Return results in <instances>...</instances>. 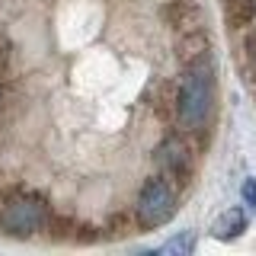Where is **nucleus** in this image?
Returning <instances> with one entry per match:
<instances>
[{
  "label": "nucleus",
  "mask_w": 256,
  "mask_h": 256,
  "mask_svg": "<svg viewBox=\"0 0 256 256\" xmlns=\"http://www.w3.org/2000/svg\"><path fill=\"white\" fill-rule=\"evenodd\" d=\"M157 166L166 180H176V182H189L192 176V148L186 144V138H166L164 144L157 148Z\"/></svg>",
  "instance_id": "20e7f679"
},
{
  "label": "nucleus",
  "mask_w": 256,
  "mask_h": 256,
  "mask_svg": "<svg viewBox=\"0 0 256 256\" xmlns=\"http://www.w3.org/2000/svg\"><path fill=\"white\" fill-rule=\"evenodd\" d=\"M176 125L186 134H205L214 116V64L208 54L189 61L173 93Z\"/></svg>",
  "instance_id": "f257e3e1"
},
{
  "label": "nucleus",
  "mask_w": 256,
  "mask_h": 256,
  "mask_svg": "<svg viewBox=\"0 0 256 256\" xmlns=\"http://www.w3.org/2000/svg\"><path fill=\"white\" fill-rule=\"evenodd\" d=\"M246 230V214H244V208H230V212H224L218 221H214V228H212V234L218 237V240H234L240 237Z\"/></svg>",
  "instance_id": "39448f33"
},
{
  "label": "nucleus",
  "mask_w": 256,
  "mask_h": 256,
  "mask_svg": "<svg viewBox=\"0 0 256 256\" xmlns=\"http://www.w3.org/2000/svg\"><path fill=\"white\" fill-rule=\"evenodd\" d=\"M224 16L234 29H246L256 20V0H224Z\"/></svg>",
  "instance_id": "423d86ee"
},
{
  "label": "nucleus",
  "mask_w": 256,
  "mask_h": 256,
  "mask_svg": "<svg viewBox=\"0 0 256 256\" xmlns=\"http://www.w3.org/2000/svg\"><path fill=\"white\" fill-rule=\"evenodd\" d=\"M0 112H4V86H0Z\"/></svg>",
  "instance_id": "9b49d317"
},
{
  "label": "nucleus",
  "mask_w": 256,
  "mask_h": 256,
  "mask_svg": "<svg viewBox=\"0 0 256 256\" xmlns=\"http://www.w3.org/2000/svg\"><path fill=\"white\" fill-rule=\"evenodd\" d=\"M0 61H6V42L0 38Z\"/></svg>",
  "instance_id": "9d476101"
},
{
  "label": "nucleus",
  "mask_w": 256,
  "mask_h": 256,
  "mask_svg": "<svg viewBox=\"0 0 256 256\" xmlns=\"http://www.w3.org/2000/svg\"><path fill=\"white\" fill-rule=\"evenodd\" d=\"M246 58H250V80L256 86V32H250V38H246Z\"/></svg>",
  "instance_id": "6e6552de"
},
{
  "label": "nucleus",
  "mask_w": 256,
  "mask_h": 256,
  "mask_svg": "<svg viewBox=\"0 0 256 256\" xmlns=\"http://www.w3.org/2000/svg\"><path fill=\"white\" fill-rule=\"evenodd\" d=\"M244 198H246V205L256 208V180H246L244 182Z\"/></svg>",
  "instance_id": "1a4fd4ad"
},
{
  "label": "nucleus",
  "mask_w": 256,
  "mask_h": 256,
  "mask_svg": "<svg viewBox=\"0 0 256 256\" xmlns=\"http://www.w3.org/2000/svg\"><path fill=\"white\" fill-rule=\"evenodd\" d=\"M192 246H196V237H192V234H180L176 240H170V244L164 246V253H192Z\"/></svg>",
  "instance_id": "0eeeda50"
},
{
  "label": "nucleus",
  "mask_w": 256,
  "mask_h": 256,
  "mask_svg": "<svg viewBox=\"0 0 256 256\" xmlns=\"http://www.w3.org/2000/svg\"><path fill=\"white\" fill-rule=\"evenodd\" d=\"M52 224H54V212L42 192L22 186L0 192V230L6 237L29 240L52 230Z\"/></svg>",
  "instance_id": "f03ea898"
},
{
  "label": "nucleus",
  "mask_w": 256,
  "mask_h": 256,
  "mask_svg": "<svg viewBox=\"0 0 256 256\" xmlns=\"http://www.w3.org/2000/svg\"><path fill=\"white\" fill-rule=\"evenodd\" d=\"M176 186L173 180H166L164 173L148 180L138 192V202H134V214H138V224L144 230H154V228H164L166 221L176 214Z\"/></svg>",
  "instance_id": "7ed1b4c3"
}]
</instances>
